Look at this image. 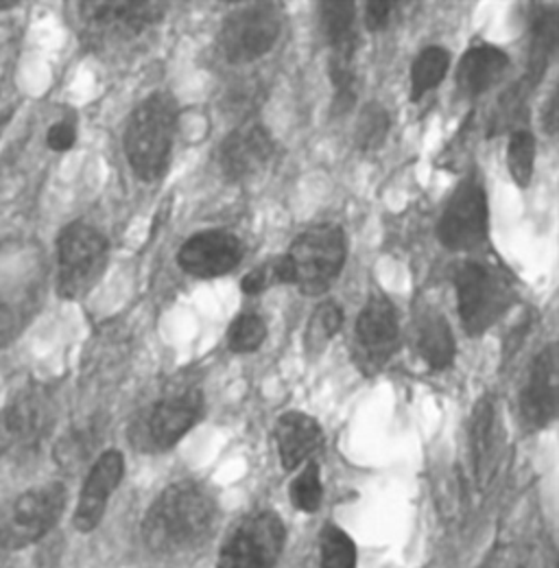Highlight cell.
<instances>
[{
    "instance_id": "obj_11",
    "label": "cell",
    "mask_w": 559,
    "mask_h": 568,
    "mask_svg": "<svg viewBox=\"0 0 559 568\" xmlns=\"http://www.w3.org/2000/svg\"><path fill=\"white\" fill-rule=\"evenodd\" d=\"M488 195L477 175L466 178L446 204L437 236L450 252H472L488 241Z\"/></svg>"
},
{
    "instance_id": "obj_36",
    "label": "cell",
    "mask_w": 559,
    "mask_h": 568,
    "mask_svg": "<svg viewBox=\"0 0 559 568\" xmlns=\"http://www.w3.org/2000/svg\"><path fill=\"white\" fill-rule=\"evenodd\" d=\"M18 331V315L9 302L0 295V346H4Z\"/></svg>"
},
{
    "instance_id": "obj_1",
    "label": "cell",
    "mask_w": 559,
    "mask_h": 568,
    "mask_svg": "<svg viewBox=\"0 0 559 568\" xmlns=\"http://www.w3.org/2000/svg\"><path fill=\"white\" fill-rule=\"evenodd\" d=\"M214 516V498L204 486L173 484L151 503L142 520L144 545L157 556L186 554L206 540Z\"/></svg>"
},
{
    "instance_id": "obj_34",
    "label": "cell",
    "mask_w": 559,
    "mask_h": 568,
    "mask_svg": "<svg viewBox=\"0 0 559 568\" xmlns=\"http://www.w3.org/2000/svg\"><path fill=\"white\" fill-rule=\"evenodd\" d=\"M272 284H276L274 278V267H272V261L252 270L243 281H241V288L245 295H261L265 293Z\"/></svg>"
},
{
    "instance_id": "obj_21",
    "label": "cell",
    "mask_w": 559,
    "mask_h": 568,
    "mask_svg": "<svg viewBox=\"0 0 559 568\" xmlns=\"http://www.w3.org/2000/svg\"><path fill=\"white\" fill-rule=\"evenodd\" d=\"M319 20L324 38L331 47V55L354 60L358 49L356 4L348 0L319 2Z\"/></svg>"
},
{
    "instance_id": "obj_20",
    "label": "cell",
    "mask_w": 559,
    "mask_h": 568,
    "mask_svg": "<svg viewBox=\"0 0 559 568\" xmlns=\"http://www.w3.org/2000/svg\"><path fill=\"white\" fill-rule=\"evenodd\" d=\"M414 346L433 372L448 369L457 355V342L448 320L439 311H424L416 322Z\"/></svg>"
},
{
    "instance_id": "obj_28",
    "label": "cell",
    "mask_w": 559,
    "mask_h": 568,
    "mask_svg": "<svg viewBox=\"0 0 559 568\" xmlns=\"http://www.w3.org/2000/svg\"><path fill=\"white\" fill-rule=\"evenodd\" d=\"M344 326V311L337 302L328 300L317 306L313 313L308 328H306V348L308 351H322L331 339L337 337V333Z\"/></svg>"
},
{
    "instance_id": "obj_24",
    "label": "cell",
    "mask_w": 559,
    "mask_h": 568,
    "mask_svg": "<svg viewBox=\"0 0 559 568\" xmlns=\"http://www.w3.org/2000/svg\"><path fill=\"white\" fill-rule=\"evenodd\" d=\"M450 69V53L444 47H426L411 64V101L418 103L430 90L439 88Z\"/></svg>"
},
{
    "instance_id": "obj_32",
    "label": "cell",
    "mask_w": 559,
    "mask_h": 568,
    "mask_svg": "<svg viewBox=\"0 0 559 568\" xmlns=\"http://www.w3.org/2000/svg\"><path fill=\"white\" fill-rule=\"evenodd\" d=\"M96 437H94V428L92 426H85V428H77L69 433L60 444H58V450H55V457L62 466H77L81 464L92 446H94Z\"/></svg>"
},
{
    "instance_id": "obj_30",
    "label": "cell",
    "mask_w": 559,
    "mask_h": 568,
    "mask_svg": "<svg viewBox=\"0 0 559 568\" xmlns=\"http://www.w3.org/2000/svg\"><path fill=\"white\" fill-rule=\"evenodd\" d=\"M322 568H356V547L348 534L335 525L322 531Z\"/></svg>"
},
{
    "instance_id": "obj_8",
    "label": "cell",
    "mask_w": 559,
    "mask_h": 568,
    "mask_svg": "<svg viewBox=\"0 0 559 568\" xmlns=\"http://www.w3.org/2000/svg\"><path fill=\"white\" fill-rule=\"evenodd\" d=\"M83 29L94 47L132 42L153 29L166 13V2L105 0L79 4Z\"/></svg>"
},
{
    "instance_id": "obj_12",
    "label": "cell",
    "mask_w": 559,
    "mask_h": 568,
    "mask_svg": "<svg viewBox=\"0 0 559 568\" xmlns=\"http://www.w3.org/2000/svg\"><path fill=\"white\" fill-rule=\"evenodd\" d=\"M356 363L365 374H376L396 355L400 342L398 311L385 295H372L360 308L354 326Z\"/></svg>"
},
{
    "instance_id": "obj_37",
    "label": "cell",
    "mask_w": 559,
    "mask_h": 568,
    "mask_svg": "<svg viewBox=\"0 0 559 568\" xmlns=\"http://www.w3.org/2000/svg\"><path fill=\"white\" fill-rule=\"evenodd\" d=\"M545 130L549 136L558 134V90L551 94L549 105L545 110Z\"/></svg>"
},
{
    "instance_id": "obj_39",
    "label": "cell",
    "mask_w": 559,
    "mask_h": 568,
    "mask_svg": "<svg viewBox=\"0 0 559 568\" xmlns=\"http://www.w3.org/2000/svg\"><path fill=\"white\" fill-rule=\"evenodd\" d=\"M18 2H13V0H4V2H0V11H7V9H11V7H16Z\"/></svg>"
},
{
    "instance_id": "obj_38",
    "label": "cell",
    "mask_w": 559,
    "mask_h": 568,
    "mask_svg": "<svg viewBox=\"0 0 559 568\" xmlns=\"http://www.w3.org/2000/svg\"><path fill=\"white\" fill-rule=\"evenodd\" d=\"M520 560L516 558V554L511 551H500L494 556V560L489 562L488 568H520Z\"/></svg>"
},
{
    "instance_id": "obj_15",
    "label": "cell",
    "mask_w": 559,
    "mask_h": 568,
    "mask_svg": "<svg viewBox=\"0 0 559 568\" xmlns=\"http://www.w3.org/2000/svg\"><path fill=\"white\" fill-rule=\"evenodd\" d=\"M243 241L227 230H206L184 241L177 265L193 278L210 281L225 276L243 261Z\"/></svg>"
},
{
    "instance_id": "obj_35",
    "label": "cell",
    "mask_w": 559,
    "mask_h": 568,
    "mask_svg": "<svg viewBox=\"0 0 559 568\" xmlns=\"http://www.w3.org/2000/svg\"><path fill=\"white\" fill-rule=\"evenodd\" d=\"M77 141V132H74V125L69 121H62V123H55L49 134H47V144L49 149L58 151V153H64L74 146Z\"/></svg>"
},
{
    "instance_id": "obj_16",
    "label": "cell",
    "mask_w": 559,
    "mask_h": 568,
    "mask_svg": "<svg viewBox=\"0 0 559 568\" xmlns=\"http://www.w3.org/2000/svg\"><path fill=\"white\" fill-rule=\"evenodd\" d=\"M125 475V457L119 450H105L90 468L85 484L81 488L79 503L74 509V527L81 534L94 531L108 509L110 497L121 486Z\"/></svg>"
},
{
    "instance_id": "obj_18",
    "label": "cell",
    "mask_w": 559,
    "mask_h": 568,
    "mask_svg": "<svg viewBox=\"0 0 559 568\" xmlns=\"http://www.w3.org/2000/svg\"><path fill=\"white\" fill-rule=\"evenodd\" d=\"M276 446L284 470H295L311 462L324 446L319 423L302 412H286L276 423Z\"/></svg>"
},
{
    "instance_id": "obj_33",
    "label": "cell",
    "mask_w": 559,
    "mask_h": 568,
    "mask_svg": "<svg viewBox=\"0 0 559 568\" xmlns=\"http://www.w3.org/2000/svg\"><path fill=\"white\" fill-rule=\"evenodd\" d=\"M398 2L394 0H369L365 4V29L369 33H380L389 27V20L394 16V9Z\"/></svg>"
},
{
    "instance_id": "obj_4",
    "label": "cell",
    "mask_w": 559,
    "mask_h": 568,
    "mask_svg": "<svg viewBox=\"0 0 559 568\" xmlns=\"http://www.w3.org/2000/svg\"><path fill=\"white\" fill-rule=\"evenodd\" d=\"M204 394L197 385H184L166 392L132 425L134 446L146 453H164L173 448L193 426L202 420Z\"/></svg>"
},
{
    "instance_id": "obj_5",
    "label": "cell",
    "mask_w": 559,
    "mask_h": 568,
    "mask_svg": "<svg viewBox=\"0 0 559 568\" xmlns=\"http://www.w3.org/2000/svg\"><path fill=\"white\" fill-rule=\"evenodd\" d=\"M457 308L468 335L479 337L491 328L511 304L509 278L481 261H466L453 276Z\"/></svg>"
},
{
    "instance_id": "obj_31",
    "label": "cell",
    "mask_w": 559,
    "mask_h": 568,
    "mask_svg": "<svg viewBox=\"0 0 559 568\" xmlns=\"http://www.w3.org/2000/svg\"><path fill=\"white\" fill-rule=\"evenodd\" d=\"M389 134V114L380 103H369L356 123V146L360 151L378 149Z\"/></svg>"
},
{
    "instance_id": "obj_2",
    "label": "cell",
    "mask_w": 559,
    "mask_h": 568,
    "mask_svg": "<svg viewBox=\"0 0 559 568\" xmlns=\"http://www.w3.org/2000/svg\"><path fill=\"white\" fill-rule=\"evenodd\" d=\"M180 108L166 92L149 94L132 112L125 128V155L142 182L166 175L173 155Z\"/></svg>"
},
{
    "instance_id": "obj_25",
    "label": "cell",
    "mask_w": 559,
    "mask_h": 568,
    "mask_svg": "<svg viewBox=\"0 0 559 568\" xmlns=\"http://www.w3.org/2000/svg\"><path fill=\"white\" fill-rule=\"evenodd\" d=\"M507 166L514 182L520 189H529L536 169V136L529 130L518 128L511 132L507 144Z\"/></svg>"
},
{
    "instance_id": "obj_7",
    "label": "cell",
    "mask_w": 559,
    "mask_h": 568,
    "mask_svg": "<svg viewBox=\"0 0 559 568\" xmlns=\"http://www.w3.org/2000/svg\"><path fill=\"white\" fill-rule=\"evenodd\" d=\"M282 33L278 2H252L232 11L218 31V51L230 64H250L267 55Z\"/></svg>"
},
{
    "instance_id": "obj_9",
    "label": "cell",
    "mask_w": 559,
    "mask_h": 568,
    "mask_svg": "<svg viewBox=\"0 0 559 568\" xmlns=\"http://www.w3.org/2000/svg\"><path fill=\"white\" fill-rule=\"evenodd\" d=\"M67 507V488L47 484L16 498L0 525V547L18 551L42 540L62 518Z\"/></svg>"
},
{
    "instance_id": "obj_22",
    "label": "cell",
    "mask_w": 559,
    "mask_h": 568,
    "mask_svg": "<svg viewBox=\"0 0 559 568\" xmlns=\"http://www.w3.org/2000/svg\"><path fill=\"white\" fill-rule=\"evenodd\" d=\"M496 420L494 405L489 398H481L472 412L470 420V462L477 486L484 490L491 477L494 450H496Z\"/></svg>"
},
{
    "instance_id": "obj_14",
    "label": "cell",
    "mask_w": 559,
    "mask_h": 568,
    "mask_svg": "<svg viewBox=\"0 0 559 568\" xmlns=\"http://www.w3.org/2000/svg\"><path fill=\"white\" fill-rule=\"evenodd\" d=\"M276 142L272 132L256 119H243L218 146V166L227 182H247L256 178L274 158Z\"/></svg>"
},
{
    "instance_id": "obj_10",
    "label": "cell",
    "mask_w": 559,
    "mask_h": 568,
    "mask_svg": "<svg viewBox=\"0 0 559 568\" xmlns=\"http://www.w3.org/2000/svg\"><path fill=\"white\" fill-rule=\"evenodd\" d=\"M284 523L274 511L245 516L218 551L216 568H276L284 549Z\"/></svg>"
},
{
    "instance_id": "obj_26",
    "label": "cell",
    "mask_w": 559,
    "mask_h": 568,
    "mask_svg": "<svg viewBox=\"0 0 559 568\" xmlns=\"http://www.w3.org/2000/svg\"><path fill=\"white\" fill-rule=\"evenodd\" d=\"M328 77H331V83L335 88V99H333L331 114L333 116H344L354 108L356 97H358V77H356V69H354V60L331 55Z\"/></svg>"
},
{
    "instance_id": "obj_17",
    "label": "cell",
    "mask_w": 559,
    "mask_h": 568,
    "mask_svg": "<svg viewBox=\"0 0 559 568\" xmlns=\"http://www.w3.org/2000/svg\"><path fill=\"white\" fill-rule=\"evenodd\" d=\"M558 346L549 344L531 363L520 409L527 426L547 428L558 418Z\"/></svg>"
},
{
    "instance_id": "obj_6",
    "label": "cell",
    "mask_w": 559,
    "mask_h": 568,
    "mask_svg": "<svg viewBox=\"0 0 559 568\" xmlns=\"http://www.w3.org/2000/svg\"><path fill=\"white\" fill-rule=\"evenodd\" d=\"M108 267V239L92 225L74 221L58 239V293L64 300L85 297Z\"/></svg>"
},
{
    "instance_id": "obj_19",
    "label": "cell",
    "mask_w": 559,
    "mask_h": 568,
    "mask_svg": "<svg viewBox=\"0 0 559 568\" xmlns=\"http://www.w3.org/2000/svg\"><path fill=\"white\" fill-rule=\"evenodd\" d=\"M509 69V55L491 44H475L459 60L457 85L468 99H477L494 88Z\"/></svg>"
},
{
    "instance_id": "obj_29",
    "label": "cell",
    "mask_w": 559,
    "mask_h": 568,
    "mask_svg": "<svg viewBox=\"0 0 559 568\" xmlns=\"http://www.w3.org/2000/svg\"><path fill=\"white\" fill-rule=\"evenodd\" d=\"M288 497L293 507L304 514H313L319 509L324 500V486H322L319 466L315 462H308L306 468L291 481Z\"/></svg>"
},
{
    "instance_id": "obj_27",
    "label": "cell",
    "mask_w": 559,
    "mask_h": 568,
    "mask_svg": "<svg viewBox=\"0 0 559 568\" xmlns=\"http://www.w3.org/2000/svg\"><path fill=\"white\" fill-rule=\"evenodd\" d=\"M227 348L236 355L256 353L267 339V324L256 313H241L227 328Z\"/></svg>"
},
{
    "instance_id": "obj_23",
    "label": "cell",
    "mask_w": 559,
    "mask_h": 568,
    "mask_svg": "<svg viewBox=\"0 0 559 568\" xmlns=\"http://www.w3.org/2000/svg\"><path fill=\"white\" fill-rule=\"evenodd\" d=\"M558 11L556 7H540L531 20V58H529V85H536L556 55L558 49Z\"/></svg>"
},
{
    "instance_id": "obj_13",
    "label": "cell",
    "mask_w": 559,
    "mask_h": 568,
    "mask_svg": "<svg viewBox=\"0 0 559 568\" xmlns=\"http://www.w3.org/2000/svg\"><path fill=\"white\" fill-rule=\"evenodd\" d=\"M55 423V407L47 389L24 387L0 416V442L11 450L35 448Z\"/></svg>"
},
{
    "instance_id": "obj_3",
    "label": "cell",
    "mask_w": 559,
    "mask_h": 568,
    "mask_svg": "<svg viewBox=\"0 0 559 568\" xmlns=\"http://www.w3.org/2000/svg\"><path fill=\"white\" fill-rule=\"evenodd\" d=\"M288 278L302 295H324L342 276L348 258L346 234L335 223L311 225L284 254Z\"/></svg>"
}]
</instances>
